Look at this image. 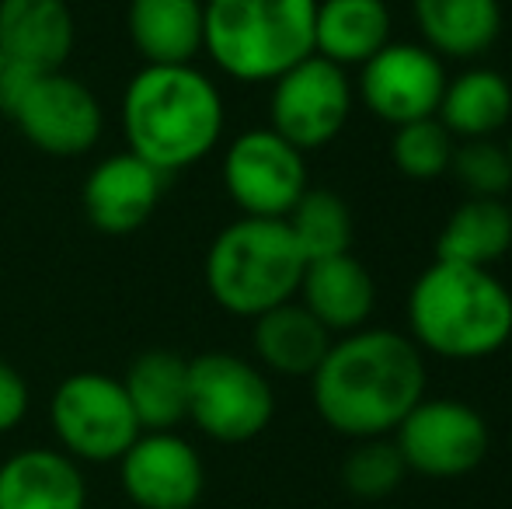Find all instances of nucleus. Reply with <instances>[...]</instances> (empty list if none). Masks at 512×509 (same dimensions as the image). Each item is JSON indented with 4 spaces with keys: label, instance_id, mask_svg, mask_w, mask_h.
<instances>
[{
    "label": "nucleus",
    "instance_id": "f257e3e1",
    "mask_svg": "<svg viewBox=\"0 0 512 509\" xmlns=\"http://www.w3.org/2000/svg\"><path fill=\"white\" fill-rule=\"evenodd\" d=\"M422 391V353L408 335L391 328H366L331 342L321 367L310 374L317 415L335 433L356 440L394 433L422 401Z\"/></svg>",
    "mask_w": 512,
    "mask_h": 509
},
{
    "label": "nucleus",
    "instance_id": "f03ea898",
    "mask_svg": "<svg viewBox=\"0 0 512 509\" xmlns=\"http://www.w3.org/2000/svg\"><path fill=\"white\" fill-rule=\"evenodd\" d=\"M122 133L129 154L161 175L192 168L223 136L220 88L192 63L140 67L122 95Z\"/></svg>",
    "mask_w": 512,
    "mask_h": 509
},
{
    "label": "nucleus",
    "instance_id": "7ed1b4c3",
    "mask_svg": "<svg viewBox=\"0 0 512 509\" xmlns=\"http://www.w3.org/2000/svg\"><path fill=\"white\" fill-rule=\"evenodd\" d=\"M415 339L443 360H481L512 339V293L488 269L432 262L408 297Z\"/></svg>",
    "mask_w": 512,
    "mask_h": 509
},
{
    "label": "nucleus",
    "instance_id": "20e7f679",
    "mask_svg": "<svg viewBox=\"0 0 512 509\" xmlns=\"http://www.w3.org/2000/svg\"><path fill=\"white\" fill-rule=\"evenodd\" d=\"M317 0H206L203 53L244 84L276 81L314 56Z\"/></svg>",
    "mask_w": 512,
    "mask_h": 509
},
{
    "label": "nucleus",
    "instance_id": "39448f33",
    "mask_svg": "<svg viewBox=\"0 0 512 509\" xmlns=\"http://www.w3.org/2000/svg\"><path fill=\"white\" fill-rule=\"evenodd\" d=\"M307 258L286 220L244 217L227 224L206 252V290L227 314L258 318L300 293Z\"/></svg>",
    "mask_w": 512,
    "mask_h": 509
},
{
    "label": "nucleus",
    "instance_id": "423d86ee",
    "mask_svg": "<svg viewBox=\"0 0 512 509\" xmlns=\"http://www.w3.org/2000/svg\"><path fill=\"white\" fill-rule=\"evenodd\" d=\"M49 426L60 450L77 464H112L143 433L122 381L98 370H81L49 398Z\"/></svg>",
    "mask_w": 512,
    "mask_h": 509
},
{
    "label": "nucleus",
    "instance_id": "0eeeda50",
    "mask_svg": "<svg viewBox=\"0 0 512 509\" xmlns=\"http://www.w3.org/2000/svg\"><path fill=\"white\" fill-rule=\"evenodd\" d=\"M276 394L255 363L234 353L189 360V419L216 443H248L269 429Z\"/></svg>",
    "mask_w": 512,
    "mask_h": 509
},
{
    "label": "nucleus",
    "instance_id": "6e6552de",
    "mask_svg": "<svg viewBox=\"0 0 512 509\" xmlns=\"http://www.w3.org/2000/svg\"><path fill=\"white\" fill-rule=\"evenodd\" d=\"M223 185L237 210L258 220H286L310 189L304 154L269 126L234 136L223 157Z\"/></svg>",
    "mask_w": 512,
    "mask_h": 509
},
{
    "label": "nucleus",
    "instance_id": "1a4fd4ad",
    "mask_svg": "<svg viewBox=\"0 0 512 509\" xmlns=\"http://www.w3.org/2000/svg\"><path fill=\"white\" fill-rule=\"evenodd\" d=\"M272 126L286 143L304 150L328 147L352 116V84L338 63L307 56L272 81Z\"/></svg>",
    "mask_w": 512,
    "mask_h": 509
},
{
    "label": "nucleus",
    "instance_id": "9d476101",
    "mask_svg": "<svg viewBox=\"0 0 512 509\" xmlns=\"http://www.w3.org/2000/svg\"><path fill=\"white\" fill-rule=\"evenodd\" d=\"M394 433L405 464L425 478L467 475L485 461L492 443L485 419L471 405L453 398H422Z\"/></svg>",
    "mask_w": 512,
    "mask_h": 509
},
{
    "label": "nucleus",
    "instance_id": "9b49d317",
    "mask_svg": "<svg viewBox=\"0 0 512 509\" xmlns=\"http://www.w3.org/2000/svg\"><path fill=\"white\" fill-rule=\"evenodd\" d=\"M7 119L21 129V136L35 150L53 157L88 154L102 140L105 129V112L98 95L63 70L35 74Z\"/></svg>",
    "mask_w": 512,
    "mask_h": 509
},
{
    "label": "nucleus",
    "instance_id": "f8f14e48",
    "mask_svg": "<svg viewBox=\"0 0 512 509\" xmlns=\"http://www.w3.org/2000/svg\"><path fill=\"white\" fill-rule=\"evenodd\" d=\"M446 91V70L439 56L411 42H387L363 63L359 98L377 119L391 126L432 119Z\"/></svg>",
    "mask_w": 512,
    "mask_h": 509
},
{
    "label": "nucleus",
    "instance_id": "ddd939ff",
    "mask_svg": "<svg viewBox=\"0 0 512 509\" xmlns=\"http://www.w3.org/2000/svg\"><path fill=\"white\" fill-rule=\"evenodd\" d=\"M122 492L136 509H192L203 499L206 468L178 433H140L119 457Z\"/></svg>",
    "mask_w": 512,
    "mask_h": 509
},
{
    "label": "nucleus",
    "instance_id": "4468645a",
    "mask_svg": "<svg viewBox=\"0 0 512 509\" xmlns=\"http://www.w3.org/2000/svg\"><path fill=\"white\" fill-rule=\"evenodd\" d=\"M164 178L168 175L150 168L129 150L102 157L88 171L81 189V203L91 227L102 234H115V238L140 231L161 203Z\"/></svg>",
    "mask_w": 512,
    "mask_h": 509
},
{
    "label": "nucleus",
    "instance_id": "2eb2a0df",
    "mask_svg": "<svg viewBox=\"0 0 512 509\" xmlns=\"http://www.w3.org/2000/svg\"><path fill=\"white\" fill-rule=\"evenodd\" d=\"M67 0H0V53L35 74H53L74 53Z\"/></svg>",
    "mask_w": 512,
    "mask_h": 509
},
{
    "label": "nucleus",
    "instance_id": "dca6fc26",
    "mask_svg": "<svg viewBox=\"0 0 512 509\" xmlns=\"http://www.w3.org/2000/svg\"><path fill=\"white\" fill-rule=\"evenodd\" d=\"M0 509H88V482L74 457L28 447L0 464Z\"/></svg>",
    "mask_w": 512,
    "mask_h": 509
},
{
    "label": "nucleus",
    "instance_id": "f3484780",
    "mask_svg": "<svg viewBox=\"0 0 512 509\" xmlns=\"http://www.w3.org/2000/svg\"><path fill=\"white\" fill-rule=\"evenodd\" d=\"M126 32L143 67H185L203 53L206 0H129Z\"/></svg>",
    "mask_w": 512,
    "mask_h": 509
},
{
    "label": "nucleus",
    "instance_id": "a211bd4d",
    "mask_svg": "<svg viewBox=\"0 0 512 509\" xmlns=\"http://www.w3.org/2000/svg\"><path fill=\"white\" fill-rule=\"evenodd\" d=\"M300 297L328 332H359L377 304V283L359 258L335 255L307 262Z\"/></svg>",
    "mask_w": 512,
    "mask_h": 509
},
{
    "label": "nucleus",
    "instance_id": "6ab92c4d",
    "mask_svg": "<svg viewBox=\"0 0 512 509\" xmlns=\"http://www.w3.org/2000/svg\"><path fill=\"white\" fill-rule=\"evenodd\" d=\"M122 391L143 433H175L189 419V360L171 349H147L129 363Z\"/></svg>",
    "mask_w": 512,
    "mask_h": 509
},
{
    "label": "nucleus",
    "instance_id": "aec40b11",
    "mask_svg": "<svg viewBox=\"0 0 512 509\" xmlns=\"http://www.w3.org/2000/svg\"><path fill=\"white\" fill-rule=\"evenodd\" d=\"M391 42L384 0H317L314 53L338 67H363Z\"/></svg>",
    "mask_w": 512,
    "mask_h": 509
},
{
    "label": "nucleus",
    "instance_id": "412c9836",
    "mask_svg": "<svg viewBox=\"0 0 512 509\" xmlns=\"http://www.w3.org/2000/svg\"><path fill=\"white\" fill-rule=\"evenodd\" d=\"M258 360L283 377H310L331 349V332L304 304H279L258 314L251 332Z\"/></svg>",
    "mask_w": 512,
    "mask_h": 509
},
{
    "label": "nucleus",
    "instance_id": "4be33fe9",
    "mask_svg": "<svg viewBox=\"0 0 512 509\" xmlns=\"http://www.w3.org/2000/svg\"><path fill=\"white\" fill-rule=\"evenodd\" d=\"M425 49L450 60H478L502 32L499 0H411Z\"/></svg>",
    "mask_w": 512,
    "mask_h": 509
},
{
    "label": "nucleus",
    "instance_id": "5701e85b",
    "mask_svg": "<svg viewBox=\"0 0 512 509\" xmlns=\"http://www.w3.org/2000/svg\"><path fill=\"white\" fill-rule=\"evenodd\" d=\"M512 248V210L502 199H467L450 213L436 241V262L488 269Z\"/></svg>",
    "mask_w": 512,
    "mask_h": 509
},
{
    "label": "nucleus",
    "instance_id": "b1692460",
    "mask_svg": "<svg viewBox=\"0 0 512 509\" xmlns=\"http://www.w3.org/2000/svg\"><path fill=\"white\" fill-rule=\"evenodd\" d=\"M436 116L450 136L488 140L512 119V88L499 70H464L460 77L446 81Z\"/></svg>",
    "mask_w": 512,
    "mask_h": 509
},
{
    "label": "nucleus",
    "instance_id": "393cba45",
    "mask_svg": "<svg viewBox=\"0 0 512 509\" xmlns=\"http://www.w3.org/2000/svg\"><path fill=\"white\" fill-rule=\"evenodd\" d=\"M286 227H290L293 241H297L300 255H304L307 262L349 255L352 213L338 192L307 189L304 196L297 199V206L286 213Z\"/></svg>",
    "mask_w": 512,
    "mask_h": 509
},
{
    "label": "nucleus",
    "instance_id": "a878e982",
    "mask_svg": "<svg viewBox=\"0 0 512 509\" xmlns=\"http://www.w3.org/2000/svg\"><path fill=\"white\" fill-rule=\"evenodd\" d=\"M450 157H453V136L446 133V126L436 116L394 126L391 161L401 175L415 178V182H429V178H439L450 171Z\"/></svg>",
    "mask_w": 512,
    "mask_h": 509
},
{
    "label": "nucleus",
    "instance_id": "bb28decb",
    "mask_svg": "<svg viewBox=\"0 0 512 509\" xmlns=\"http://www.w3.org/2000/svg\"><path fill=\"white\" fill-rule=\"evenodd\" d=\"M408 464L401 457L398 443L373 436L363 440L342 464V485L356 499H387L405 478Z\"/></svg>",
    "mask_w": 512,
    "mask_h": 509
},
{
    "label": "nucleus",
    "instance_id": "cd10ccee",
    "mask_svg": "<svg viewBox=\"0 0 512 509\" xmlns=\"http://www.w3.org/2000/svg\"><path fill=\"white\" fill-rule=\"evenodd\" d=\"M450 171L474 199H502L512 189V157L495 140H464L453 147Z\"/></svg>",
    "mask_w": 512,
    "mask_h": 509
},
{
    "label": "nucleus",
    "instance_id": "c85d7f7f",
    "mask_svg": "<svg viewBox=\"0 0 512 509\" xmlns=\"http://www.w3.org/2000/svg\"><path fill=\"white\" fill-rule=\"evenodd\" d=\"M28 415V384L7 360H0V436L18 429Z\"/></svg>",
    "mask_w": 512,
    "mask_h": 509
},
{
    "label": "nucleus",
    "instance_id": "c756f323",
    "mask_svg": "<svg viewBox=\"0 0 512 509\" xmlns=\"http://www.w3.org/2000/svg\"><path fill=\"white\" fill-rule=\"evenodd\" d=\"M4 67H7V56H4V53H0V70H4Z\"/></svg>",
    "mask_w": 512,
    "mask_h": 509
},
{
    "label": "nucleus",
    "instance_id": "7c9ffc66",
    "mask_svg": "<svg viewBox=\"0 0 512 509\" xmlns=\"http://www.w3.org/2000/svg\"><path fill=\"white\" fill-rule=\"evenodd\" d=\"M506 150H509V157H512V136H509V143H506Z\"/></svg>",
    "mask_w": 512,
    "mask_h": 509
}]
</instances>
